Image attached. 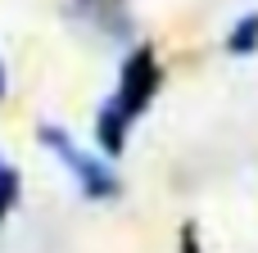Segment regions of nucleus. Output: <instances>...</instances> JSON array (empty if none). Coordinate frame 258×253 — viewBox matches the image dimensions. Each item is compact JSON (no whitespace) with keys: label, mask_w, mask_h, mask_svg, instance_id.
Wrapping results in <instances>:
<instances>
[{"label":"nucleus","mask_w":258,"mask_h":253,"mask_svg":"<svg viewBox=\"0 0 258 253\" xmlns=\"http://www.w3.org/2000/svg\"><path fill=\"white\" fill-rule=\"evenodd\" d=\"M36 140L68 167V177L77 181L82 199H91V204H113V199L122 195V177L113 172V163H109L104 154H95V149H82L63 127H54V122H36Z\"/></svg>","instance_id":"obj_1"},{"label":"nucleus","mask_w":258,"mask_h":253,"mask_svg":"<svg viewBox=\"0 0 258 253\" xmlns=\"http://www.w3.org/2000/svg\"><path fill=\"white\" fill-rule=\"evenodd\" d=\"M163 91V63H159V50L150 45V41H136V45H127V54H122V68H118V86H113V100L127 109V118L136 122L150 104H154V95Z\"/></svg>","instance_id":"obj_2"},{"label":"nucleus","mask_w":258,"mask_h":253,"mask_svg":"<svg viewBox=\"0 0 258 253\" xmlns=\"http://www.w3.org/2000/svg\"><path fill=\"white\" fill-rule=\"evenodd\" d=\"M127 131H132L127 109H122L113 95H104V104L95 109V154H104L109 163L122 158V149H127Z\"/></svg>","instance_id":"obj_3"},{"label":"nucleus","mask_w":258,"mask_h":253,"mask_svg":"<svg viewBox=\"0 0 258 253\" xmlns=\"http://www.w3.org/2000/svg\"><path fill=\"white\" fill-rule=\"evenodd\" d=\"M82 18H91L100 32H109V36H118V41H132V9H127V0H68ZM136 45V41H132Z\"/></svg>","instance_id":"obj_4"},{"label":"nucleus","mask_w":258,"mask_h":253,"mask_svg":"<svg viewBox=\"0 0 258 253\" xmlns=\"http://www.w3.org/2000/svg\"><path fill=\"white\" fill-rule=\"evenodd\" d=\"M222 50H227L231 59H249V54L258 50V9H254V14H245V18H236V27L227 32Z\"/></svg>","instance_id":"obj_5"},{"label":"nucleus","mask_w":258,"mask_h":253,"mask_svg":"<svg viewBox=\"0 0 258 253\" xmlns=\"http://www.w3.org/2000/svg\"><path fill=\"white\" fill-rule=\"evenodd\" d=\"M18 199H23V172L9 158H0V226L9 222V213L18 208Z\"/></svg>","instance_id":"obj_6"},{"label":"nucleus","mask_w":258,"mask_h":253,"mask_svg":"<svg viewBox=\"0 0 258 253\" xmlns=\"http://www.w3.org/2000/svg\"><path fill=\"white\" fill-rule=\"evenodd\" d=\"M177 253H204V244H200V226H195V222L181 226V235H177Z\"/></svg>","instance_id":"obj_7"},{"label":"nucleus","mask_w":258,"mask_h":253,"mask_svg":"<svg viewBox=\"0 0 258 253\" xmlns=\"http://www.w3.org/2000/svg\"><path fill=\"white\" fill-rule=\"evenodd\" d=\"M9 95V72H5V59H0V100Z\"/></svg>","instance_id":"obj_8"}]
</instances>
